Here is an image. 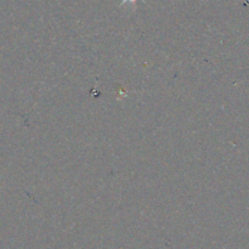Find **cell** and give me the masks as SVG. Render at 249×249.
<instances>
[{
  "label": "cell",
  "mask_w": 249,
  "mask_h": 249,
  "mask_svg": "<svg viewBox=\"0 0 249 249\" xmlns=\"http://www.w3.org/2000/svg\"><path fill=\"white\" fill-rule=\"evenodd\" d=\"M125 1H128V0H124V2H125ZM133 1H134V0H133Z\"/></svg>",
  "instance_id": "1"
}]
</instances>
